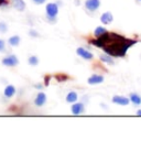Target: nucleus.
Returning <instances> with one entry per match:
<instances>
[{
  "label": "nucleus",
  "mask_w": 141,
  "mask_h": 152,
  "mask_svg": "<svg viewBox=\"0 0 141 152\" xmlns=\"http://www.w3.org/2000/svg\"><path fill=\"white\" fill-rule=\"evenodd\" d=\"M91 43L104 50V52L110 56L123 57L126 55L127 51L134 45L137 41L129 40L114 32H105L104 34L99 35L95 40L91 41Z\"/></svg>",
  "instance_id": "nucleus-1"
},
{
  "label": "nucleus",
  "mask_w": 141,
  "mask_h": 152,
  "mask_svg": "<svg viewBox=\"0 0 141 152\" xmlns=\"http://www.w3.org/2000/svg\"><path fill=\"white\" fill-rule=\"evenodd\" d=\"M57 12H58V7H57L56 4H46V15H47V19L55 21Z\"/></svg>",
  "instance_id": "nucleus-2"
},
{
  "label": "nucleus",
  "mask_w": 141,
  "mask_h": 152,
  "mask_svg": "<svg viewBox=\"0 0 141 152\" xmlns=\"http://www.w3.org/2000/svg\"><path fill=\"white\" fill-rule=\"evenodd\" d=\"M100 6V0H86L85 7L88 11H95Z\"/></svg>",
  "instance_id": "nucleus-3"
},
{
  "label": "nucleus",
  "mask_w": 141,
  "mask_h": 152,
  "mask_svg": "<svg viewBox=\"0 0 141 152\" xmlns=\"http://www.w3.org/2000/svg\"><path fill=\"white\" fill-rule=\"evenodd\" d=\"M130 99L125 97V96H119L116 95L113 97V103L117 104V105H120V106H127L129 104Z\"/></svg>",
  "instance_id": "nucleus-4"
},
{
  "label": "nucleus",
  "mask_w": 141,
  "mask_h": 152,
  "mask_svg": "<svg viewBox=\"0 0 141 152\" xmlns=\"http://www.w3.org/2000/svg\"><path fill=\"white\" fill-rule=\"evenodd\" d=\"M18 63H19V61H18L15 55H9L8 57H4L2 60V64L6 66H15Z\"/></svg>",
  "instance_id": "nucleus-5"
},
{
  "label": "nucleus",
  "mask_w": 141,
  "mask_h": 152,
  "mask_svg": "<svg viewBox=\"0 0 141 152\" xmlns=\"http://www.w3.org/2000/svg\"><path fill=\"white\" fill-rule=\"evenodd\" d=\"M76 53L77 55H80V57H83L85 60H92L93 58V54L91 52H88L87 50L83 49V48H78L76 50Z\"/></svg>",
  "instance_id": "nucleus-6"
},
{
  "label": "nucleus",
  "mask_w": 141,
  "mask_h": 152,
  "mask_svg": "<svg viewBox=\"0 0 141 152\" xmlns=\"http://www.w3.org/2000/svg\"><path fill=\"white\" fill-rule=\"evenodd\" d=\"M88 84L91 85H96V84H102L104 82V76L102 75H97V74H94L92 75L89 78H88Z\"/></svg>",
  "instance_id": "nucleus-7"
},
{
  "label": "nucleus",
  "mask_w": 141,
  "mask_h": 152,
  "mask_svg": "<svg viewBox=\"0 0 141 152\" xmlns=\"http://www.w3.org/2000/svg\"><path fill=\"white\" fill-rule=\"evenodd\" d=\"M85 110V108H84V105L82 103H76V104H74L72 106V113L74 115H80V114H83Z\"/></svg>",
  "instance_id": "nucleus-8"
},
{
  "label": "nucleus",
  "mask_w": 141,
  "mask_h": 152,
  "mask_svg": "<svg viewBox=\"0 0 141 152\" xmlns=\"http://www.w3.org/2000/svg\"><path fill=\"white\" fill-rule=\"evenodd\" d=\"M113 20H114V17L111 15V12H105L100 17V21L104 23V24H110L113 22Z\"/></svg>",
  "instance_id": "nucleus-9"
},
{
  "label": "nucleus",
  "mask_w": 141,
  "mask_h": 152,
  "mask_svg": "<svg viewBox=\"0 0 141 152\" xmlns=\"http://www.w3.org/2000/svg\"><path fill=\"white\" fill-rule=\"evenodd\" d=\"M45 102H46V95L45 94H44V93H39L38 96H37V98H35V100H34L35 105L39 106V107H41L45 104Z\"/></svg>",
  "instance_id": "nucleus-10"
},
{
  "label": "nucleus",
  "mask_w": 141,
  "mask_h": 152,
  "mask_svg": "<svg viewBox=\"0 0 141 152\" xmlns=\"http://www.w3.org/2000/svg\"><path fill=\"white\" fill-rule=\"evenodd\" d=\"M12 6L18 11H23L26 9V2L23 0H12Z\"/></svg>",
  "instance_id": "nucleus-11"
},
{
  "label": "nucleus",
  "mask_w": 141,
  "mask_h": 152,
  "mask_svg": "<svg viewBox=\"0 0 141 152\" xmlns=\"http://www.w3.org/2000/svg\"><path fill=\"white\" fill-rule=\"evenodd\" d=\"M130 102H132V104H134L136 106H139L141 104V97L138 94L136 93H132V94H130Z\"/></svg>",
  "instance_id": "nucleus-12"
},
{
  "label": "nucleus",
  "mask_w": 141,
  "mask_h": 152,
  "mask_svg": "<svg viewBox=\"0 0 141 152\" xmlns=\"http://www.w3.org/2000/svg\"><path fill=\"white\" fill-rule=\"evenodd\" d=\"M15 86H12V85L7 86L6 89H4V96L8 97V98L12 97V96L15 95Z\"/></svg>",
  "instance_id": "nucleus-13"
},
{
  "label": "nucleus",
  "mask_w": 141,
  "mask_h": 152,
  "mask_svg": "<svg viewBox=\"0 0 141 152\" xmlns=\"http://www.w3.org/2000/svg\"><path fill=\"white\" fill-rule=\"evenodd\" d=\"M77 99H78V96H77V94L75 91H71L66 96V102L67 103H75Z\"/></svg>",
  "instance_id": "nucleus-14"
},
{
  "label": "nucleus",
  "mask_w": 141,
  "mask_h": 152,
  "mask_svg": "<svg viewBox=\"0 0 141 152\" xmlns=\"http://www.w3.org/2000/svg\"><path fill=\"white\" fill-rule=\"evenodd\" d=\"M19 43H20V38L18 35H13V37H11V38L9 39V44L11 46L19 45Z\"/></svg>",
  "instance_id": "nucleus-15"
},
{
  "label": "nucleus",
  "mask_w": 141,
  "mask_h": 152,
  "mask_svg": "<svg viewBox=\"0 0 141 152\" xmlns=\"http://www.w3.org/2000/svg\"><path fill=\"white\" fill-rule=\"evenodd\" d=\"M100 60L108 64H114V60L110 55H100Z\"/></svg>",
  "instance_id": "nucleus-16"
},
{
  "label": "nucleus",
  "mask_w": 141,
  "mask_h": 152,
  "mask_svg": "<svg viewBox=\"0 0 141 152\" xmlns=\"http://www.w3.org/2000/svg\"><path fill=\"white\" fill-rule=\"evenodd\" d=\"M105 32H107L105 28H103V27H97L95 29V31H94V35H95L96 38H97V37H99V35L104 34Z\"/></svg>",
  "instance_id": "nucleus-17"
},
{
  "label": "nucleus",
  "mask_w": 141,
  "mask_h": 152,
  "mask_svg": "<svg viewBox=\"0 0 141 152\" xmlns=\"http://www.w3.org/2000/svg\"><path fill=\"white\" fill-rule=\"evenodd\" d=\"M38 63H39V58L37 56H30L29 57V64H31L32 66L38 65Z\"/></svg>",
  "instance_id": "nucleus-18"
},
{
  "label": "nucleus",
  "mask_w": 141,
  "mask_h": 152,
  "mask_svg": "<svg viewBox=\"0 0 141 152\" xmlns=\"http://www.w3.org/2000/svg\"><path fill=\"white\" fill-rule=\"evenodd\" d=\"M7 30H8L7 24L4 22H0V32H1V33H4V32H7Z\"/></svg>",
  "instance_id": "nucleus-19"
},
{
  "label": "nucleus",
  "mask_w": 141,
  "mask_h": 152,
  "mask_svg": "<svg viewBox=\"0 0 141 152\" xmlns=\"http://www.w3.org/2000/svg\"><path fill=\"white\" fill-rule=\"evenodd\" d=\"M4 48H6V43H4V41L0 40V52H1V51H4Z\"/></svg>",
  "instance_id": "nucleus-20"
},
{
  "label": "nucleus",
  "mask_w": 141,
  "mask_h": 152,
  "mask_svg": "<svg viewBox=\"0 0 141 152\" xmlns=\"http://www.w3.org/2000/svg\"><path fill=\"white\" fill-rule=\"evenodd\" d=\"M33 2L37 4H42L45 2V0H33Z\"/></svg>",
  "instance_id": "nucleus-21"
},
{
  "label": "nucleus",
  "mask_w": 141,
  "mask_h": 152,
  "mask_svg": "<svg viewBox=\"0 0 141 152\" xmlns=\"http://www.w3.org/2000/svg\"><path fill=\"white\" fill-rule=\"evenodd\" d=\"M4 2H6V0H0V6H2Z\"/></svg>",
  "instance_id": "nucleus-22"
},
{
  "label": "nucleus",
  "mask_w": 141,
  "mask_h": 152,
  "mask_svg": "<svg viewBox=\"0 0 141 152\" xmlns=\"http://www.w3.org/2000/svg\"><path fill=\"white\" fill-rule=\"evenodd\" d=\"M30 34H32V35H38V34H37V32H33V31H32V32H30Z\"/></svg>",
  "instance_id": "nucleus-23"
},
{
  "label": "nucleus",
  "mask_w": 141,
  "mask_h": 152,
  "mask_svg": "<svg viewBox=\"0 0 141 152\" xmlns=\"http://www.w3.org/2000/svg\"><path fill=\"white\" fill-rule=\"evenodd\" d=\"M137 115H138V116H141V109L137 111Z\"/></svg>",
  "instance_id": "nucleus-24"
},
{
  "label": "nucleus",
  "mask_w": 141,
  "mask_h": 152,
  "mask_svg": "<svg viewBox=\"0 0 141 152\" xmlns=\"http://www.w3.org/2000/svg\"><path fill=\"white\" fill-rule=\"evenodd\" d=\"M138 1H140V2H141V0H138Z\"/></svg>",
  "instance_id": "nucleus-25"
}]
</instances>
